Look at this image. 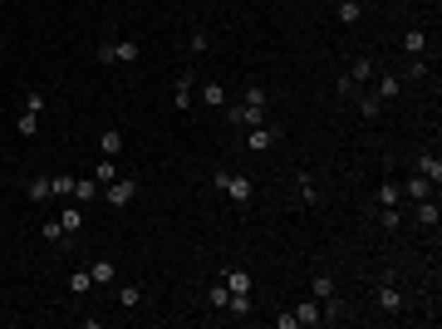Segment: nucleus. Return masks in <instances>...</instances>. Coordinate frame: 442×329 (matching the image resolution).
<instances>
[{
  "label": "nucleus",
  "instance_id": "nucleus-1",
  "mask_svg": "<svg viewBox=\"0 0 442 329\" xmlns=\"http://www.w3.org/2000/svg\"><path fill=\"white\" fill-rule=\"evenodd\" d=\"M212 187H221L236 207H251V197H256V182H251L246 172H226V167H217V172H212Z\"/></svg>",
  "mask_w": 442,
  "mask_h": 329
},
{
  "label": "nucleus",
  "instance_id": "nucleus-2",
  "mask_svg": "<svg viewBox=\"0 0 442 329\" xmlns=\"http://www.w3.org/2000/svg\"><path fill=\"white\" fill-rule=\"evenodd\" d=\"M226 118H231V128H261V123H270V104H256V99H241V104H226Z\"/></svg>",
  "mask_w": 442,
  "mask_h": 329
},
{
  "label": "nucleus",
  "instance_id": "nucleus-3",
  "mask_svg": "<svg viewBox=\"0 0 442 329\" xmlns=\"http://www.w3.org/2000/svg\"><path fill=\"white\" fill-rule=\"evenodd\" d=\"M94 59H99V64H138V59H143V44H138V40H104V44L94 49Z\"/></svg>",
  "mask_w": 442,
  "mask_h": 329
},
{
  "label": "nucleus",
  "instance_id": "nucleus-4",
  "mask_svg": "<svg viewBox=\"0 0 442 329\" xmlns=\"http://www.w3.org/2000/svg\"><path fill=\"white\" fill-rule=\"evenodd\" d=\"M374 69H378V64H374L369 54H364V59H354V64H349V74L339 79V99H349V94H359V89H364V84L374 79Z\"/></svg>",
  "mask_w": 442,
  "mask_h": 329
},
{
  "label": "nucleus",
  "instance_id": "nucleus-5",
  "mask_svg": "<svg viewBox=\"0 0 442 329\" xmlns=\"http://www.w3.org/2000/svg\"><path fill=\"white\" fill-rule=\"evenodd\" d=\"M104 202H109V207H118V212H123V207H133V202H138V177H113L109 187H104Z\"/></svg>",
  "mask_w": 442,
  "mask_h": 329
},
{
  "label": "nucleus",
  "instance_id": "nucleus-6",
  "mask_svg": "<svg viewBox=\"0 0 442 329\" xmlns=\"http://www.w3.org/2000/svg\"><path fill=\"white\" fill-rule=\"evenodd\" d=\"M280 138H285V128H280L275 118L261 123V128H246V148H251V152H265V148H275Z\"/></svg>",
  "mask_w": 442,
  "mask_h": 329
},
{
  "label": "nucleus",
  "instance_id": "nucleus-7",
  "mask_svg": "<svg viewBox=\"0 0 442 329\" xmlns=\"http://www.w3.org/2000/svg\"><path fill=\"white\" fill-rule=\"evenodd\" d=\"M403 305H408V300H403L398 285H378V290H374V310H378V315H403Z\"/></svg>",
  "mask_w": 442,
  "mask_h": 329
},
{
  "label": "nucleus",
  "instance_id": "nucleus-8",
  "mask_svg": "<svg viewBox=\"0 0 442 329\" xmlns=\"http://www.w3.org/2000/svg\"><path fill=\"white\" fill-rule=\"evenodd\" d=\"M438 221H442L438 197H423V202H413V226H423V231H438Z\"/></svg>",
  "mask_w": 442,
  "mask_h": 329
},
{
  "label": "nucleus",
  "instance_id": "nucleus-9",
  "mask_svg": "<svg viewBox=\"0 0 442 329\" xmlns=\"http://www.w3.org/2000/svg\"><path fill=\"white\" fill-rule=\"evenodd\" d=\"M290 315H295V325H300V329H320V325H325V310H320V300H315V295H310V300H300Z\"/></svg>",
  "mask_w": 442,
  "mask_h": 329
},
{
  "label": "nucleus",
  "instance_id": "nucleus-10",
  "mask_svg": "<svg viewBox=\"0 0 442 329\" xmlns=\"http://www.w3.org/2000/svg\"><path fill=\"white\" fill-rule=\"evenodd\" d=\"M398 49H403V54H428V49H433V40H428V30H423V25H413V30H403Z\"/></svg>",
  "mask_w": 442,
  "mask_h": 329
},
{
  "label": "nucleus",
  "instance_id": "nucleus-11",
  "mask_svg": "<svg viewBox=\"0 0 442 329\" xmlns=\"http://www.w3.org/2000/svg\"><path fill=\"white\" fill-rule=\"evenodd\" d=\"M433 59H438V49H428V54H408V64H403L398 79H428V74H433Z\"/></svg>",
  "mask_w": 442,
  "mask_h": 329
},
{
  "label": "nucleus",
  "instance_id": "nucleus-12",
  "mask_svg": "<svg viewBox=\"0 0 442 329\" xmlns=\"http://www.w3.org/2000/svg\"><path fill=\"white\" fill-rule=\"evenodd\" d=\"M221 280H226V290H231V295H251V290H256L251 270H241V265H226V270H221Z\"/></svg>",
  "mask_w": 442,
  "mask_h": 329
},
{
  "label": "nucleus",
  "instance_id": "nucleus-13",
  "mask_svg": "<svg viewBox=\"0 0 442 329\" xmlns=\"http://www.w3.org/2000/svg\"><path fill=\"white\" fill-rule=\"evenodd\" d=\"M192 84H197V74H192V69H187V74H177V84H172V109H177V113L192 109Z\"/></svg>",
  "mask_w": 442,
  "mask_h": 329
},
{
  "label": "nucleus",
  "instance_id": "nucleus-14",
  "mask_svg": "<svg viewBox=\"0 0 442 329\" xmlns=\"http://www.w3.org/2000/svg\"><path fill=\"white\" fill-rule=\"evenodd\" d=\"M25 197L40 207V202H49V197H54V182H49L44 172H35V177H25Z\"/></svg>",
  "mask_w": 442,
  "mask_h": 329
},
{
  "label": "nucleus",
  "instance_id": "nucleus-15",
  "mask_svg": "<svg viewBox=\"0 0 442 329\" xmlns=\"http://www.w3.org/2000/svg\"><path fill=\"white\" fill-rule=\"evenodd\" d=\"M398 187H403V202H423V197H433V182H428V177H418V172H408Z\"/></svg>",
  "mask_w": 442,
  "mask_h": 329
},
{
  "label": "nucleus",
  "instance_id": "nucleus-16",
  "mask_svg": "<svg viewBox=\"0 0 442 329\" xmlns=\"http://www.w3.org/2000/svg\"><path fill=\"white\" fill-rule=\"evenodd\" d=\"M413 172H418V177H428V182L438 187V182H442V162H438V152H418V157H413Z\"/></svg>",
  "mask_w": 442,
  "mask_h": 329
},
{
  "label": "nucleus",
  "instance_id": "nucleus-17",
  "mask_svg": "<svg viewBox=\"0 0 442 329\" xmlns=\"http://www.w3.org/2000/svg\"><path fill=\"white\" fill-rule=\"evenodd\" d=\"M295 192H300L305 207H320V202H325V197H320V182H315L310 172H295Z\"/></svg>",
  "mask_w": 442,
  "mask_h": 329
},
{
  "label": "nucleus",
  "instance_id": "nucleus-18",
  "mask_svg": "<svg viewBox=\"0 0 442 329\" xmlns=\"http://www.w3.org/2000/svg\"><path fill=\"white\" fill-rule=\"evenodd\" d=\"M69 202H79V207H84V202H104V187H99L94 177H74V197H69Z\"/></svg>",
  "mask_w": 442,
  "mask_h": 329
},
{
  "label": "nucleus",
  "instance_id": "nucleus-19",
  "mask_svg": "<svg viewBox=\"0 0 442 329\" xmlns=\"http://www.w3.org/2000/svg\"><path fill=\"white\" fill-rule=\"evenodd\" d=\"M202 104H207V109H226V104H231V94H226L221 79H207V84H202Z\"/></svg>",
  "mask_w": 442,
  "mask_h": 329
},
{
  "label": "nucleus",
  "instance_id": "nucleus-20",
  "mask_svg": "<svg viewBox=\"0 0 442 329\" xmlns=\"http://www.w3.org/2000/svg\"><path fill=\"white\" fill-rule=\"evenodd\" d=\"M374 94H378V104H393V99H398V94H403V79H398V74H393V69H388V74H383V79H378V84H374Z\"/></svg>",
  "mask_w": 442,
  "mask_h": 329
},
{
  "label": "nucleus",
  "instance_id": "nucleus-21",
  "mask_svg": "<svg viewBox=\"0 0 442 329\" xmlns=\"http://www.w3.org/2000/svg\"><path fill=\"white\" fill-rule=\"evenodd\" d=\"M59 226H64V236H79V231H84V207L69 202V207L59 212Z\"/></svg>",
  "mask_w": 442,
  "mask_h": 329
},
{
  "label": "nucleus",
  "instance_id": "nucleus-22",
  "mask_svg": "<svg viewBox=\"0 0 442 329\" xmlns=\"http://www.w3.org/2000/svg\"><path fill=\"white\" fill-rule=\"evenodd\" d=\"M89 275H94V285H118V265H113L109 256H99V261L89 265Z\"/></svg>",
  "mask_w": 442,
  "mask_h": 329
},
{
  "label": "nucleus",
  "instance_id": "nucleus-23",
  "mask_svg": "<svg viewBox=\"0 0 442 329\" xmlns=\"http://www.w3.org/2000/svg\"><path fill=\"white\" fill-rule=\"evenodd\" d=\"M310 295H315V300H330V295H339V285H334V275H330V270L310 275Z\"/></svg>",
  "mask_w": 442,
  "mask_h": 329
},
{
  "label": "nucleus",
  "instance_id": "nucleus-24",
  "mask_svg": "<svg viewBox=\"0 0 442 329\" xmlns=\"http://www.w3.org/2000/svg\"><path fill=\"white\" fill-rule=\"evenodd\" d=\"M334 15H339V25H359L364 20V0H339Z\"/></svg>",
  "mask_w": 442,
  "mask_h": 329
},
{
  "label": "nucleus",
  "instance_id": "nucleus-25",
  "mask_svg": "<svg viewBox=\"0 0 442 329\" xmlns=\"http://www.w3.org/2000/svg\"><path fill=\"white\" fill-rule=\"evenodd\" d=\"M354 104H359V118H364V123H374V118L383 113V104H378V94H354Z\"/></svg>",
  "mask_w": 442,
  "mask_h": 329
},
{
  "label": "nucleus",
  "instance_id": "nucleus-26",
  "mask_svg": "<svg viewBox=\"0 0 442 329\" xmlns=\"http://www.w3.org/2000/svg\"><path fill=\"white\" fill-rule=\"evenodd\" d=\"M99 152H104V157H118V152H123V133H118V128H104V133H99Z\"/></svg>",
  "mask_w": 442,
  "mask_h": 329
},
{
  "label": "nucleus",
  "instance_id": "nucleus-27",
  "mask_svg": "<svg viewBox=\"0 0 442 329\" xmlns=\"http://www.w3.org/2000/svg\"><path fill=\"white\" fill-rule=\"evenodd\" d=\"M378 221H383V231H403V226H408V217H403V202L383 207V212H378Z\"/></svg>",
  "mask_w": 442,
  "mask_h": 329
},
{
  "label": "nucleus",
  "instance_id": "nucleus-28",
  "mask_svg": "<svg viewBox=\"0 0 442 329\" xmlns=\"http://www.w3.org/2000/svg\"><path fill=\"white\" fill-rule=\"evenodd\" d=\"M393 202H403V187H398V177H383L378 182V207H393Z\"/></svg>",
  "mask_w": 442,
  "mask_h": 329
},
{
  "label": "nucleus",
  "instance_id": "nucleus-29",
  "mask_svg": "<svg viewBox=\"0 0 442 329\" xmlns=\"http://www.w3.org/2000/svg\"><path fill=\"white\" fill-rule=\"evenodd\" d=\"M207 305H212V310H226V305H231V290H226V280H212V290H207Z\"/></svg>",
  "mask_w": 442,
  "mask_h": 329
},
{
  "label": "nucleus",
  "instance_id": "nucleus-30",
  "mask_svg": "<svg viewBox=\"0 0 442 329\" xmlns=\"http://www.w3.org/2000/svg\"><path fill=\"white\" fill-rule=\"evenodd\" d=\"M118 305L123 310H138L143 305V285H118Z\"/></svg>",
  "mask_w": 442,
  "mask_h": 329
},
{
  "label": "nucleus",
  "instance_id": "nucleus-31",
  "mask_svg": "<svg viewBox=\"0 0 442 329\" xmlns=\"http://www.w3.org/2000/svg\"><path fill=\"white\" fill-rule=\"evenodd\" d=\"M226 315H236V320H246V315H256V300H251V295H231V305H226Z\"/></svg>",
  "mask_w": 442,
  "mask_h": 329
},
{
  "label": "nucleus",
  "instance_id": "nucleus-32",
  "mask_svg": "<svg viewBox=\"0 0 442 329\" xmlns=\"http://www.w3.org/2000/svg\"><path fill=\"white\" fill-rule=\"evenodd\" d=\"M113 177H118V162H113V157H99V167H94V182H99V187H109Z\"/></svg>",
  "mask_w": 442,
  "mask_h": 329
},
{
  "label": "nucleus",
  "instance_id": "nucleus-33",
  "mask_svg": "<svg viewBox=\"0 0 442 329\" xmlns=\"http://www.w3.org/2000/svg\"><path fill=\"white\" fill-rule=\"evenodd\" d=\"M89 290H94V275L89 270H74L69 275V295H89Z\"/></svg>",
  "mask_w": 442,
  "mask_h": 329
},
{
  "label": "nucleus",
  "instance_id": "nucleus-34",
  "mask_svg": "<svg viewBox=\"0 0 442 329\" xmlns=\"http://www.w3.org/2000/svg\"><path fill=\"white\" fill-rule=\"evenodd\" d=\"M40 236H44L49 246H64V241H69V236H64V226H59V217H54V221H44V226H40Z\"/></svg>",
  "mask_w": 442,
  "mask_h": 329
},
{
  "label": "nucleus",
  "instance_id": "nucleus-35",
  "mask_svg": "<svg viewBox=\"0 0 442 329\" xmlns=\"http://www.w3.org/2000/svg\"><path fill=\"white\" fill-rule=\"evenodd\" d=\"M15 133H20V138H35V133H40V113H20Z\"/></svg>",
  "mask_w": 442,
  "mask_h": 329
},
{
  "label": "nucleus",
  "instance_id": "nucleus-36",
  "mask_svg": "<svg viewBox=\"0 0 442 329\" xmlns=\"http://www.w3.org/2000/svg\"><path fill=\"white\" fill-rule=\"evenodd\" d=\"M49 182H54V197H74V177L69 172H54Z\"/></svg>",
  "mask_w": 442,
  "mask_h": 329
},
{
  "label": "nucleus",
  "instance_id": "nucleus-37",
  "mask_svg": "<svg viewBox=\"0 0 442 329\" xmlns=\"http://www.w3.org/2000/svg\"><path fill=\"white\" fill-rule=\"evenodd\" d=\"M25 113H44V94H40V89L25 94Z\"/></svg>",
  "mask_w": 442,
  "mask_h": 329
},
{
  "label": "nucleus",
  "instance_id": "nucleus-38",
  "mask_svg": "<svg viewBox=\"0 0 442 329\" xmlns=\"http://www.w3.org/2000/svg\"><path fill=\"white\" fill-rule=\"evenodd\" d=\"M207 44H212V40H207V30H197V35L187 40V49H192V54H207Z\"/></svg>",
  "mask_w": 442,
  "mask_h": 329
}]
</instances>
